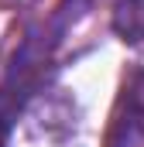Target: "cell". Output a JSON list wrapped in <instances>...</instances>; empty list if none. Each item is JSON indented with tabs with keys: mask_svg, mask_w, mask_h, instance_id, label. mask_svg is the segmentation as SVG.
<instances>
[{
	"mask_svg": "<svg viewBox=\"0 0 144 147\" xmlns=\"http://www.w3.org/2000/svg\"><path fill=\"white\" fill-rule=\"evenodd\" d=\"M113 147H144V113H130L127 120L117 123Z\"/></svg>",
	"mask_w": 144,
	"mask_h": 147,
	"instance_id": "1",
	"label": "cell"
}]
</instances>
